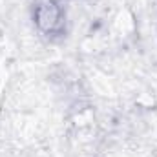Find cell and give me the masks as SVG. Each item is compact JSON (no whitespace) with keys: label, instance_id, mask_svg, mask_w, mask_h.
<instances>
[{"label":"cell","instance_id":"1","mask_svg":"<svg viewBox=\"0 0 157 157\" xmlns=\"http://www.w3.org/2000/svg\"><path fill=\"white\" fill-rule=\"evenodd\" d=\"M35 24L42 35L53 37L64 31V11L55 0H39L33 11Z\"/></svg>","mask_w":157,"mask_h":157}]
</instances>
